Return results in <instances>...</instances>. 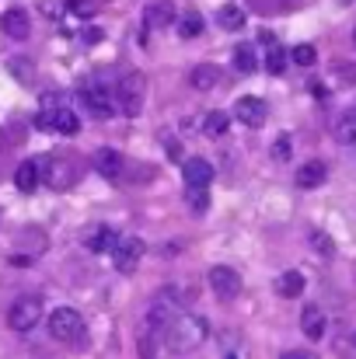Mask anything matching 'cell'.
I'll use <instances>...</instances> for the list:
<instances>
[{
    "instance_id": "ffe728a7",
    "label": "cell",
    "mask_w": 356,
    "mask_h": 359,
    "mask_svg": "<svg viewBox=\"0 0 356 359\" xmlns=\"http://www.w3.org/2000/svg\"><path fill=\"white\" fill-rule=\"evenodd\" d=\"M276 293L286 297V300H297V297L304 293V276H301L297 269H286V272L276 279Z\"/></svg>"
},
{
    "instance_id": "8d00e7d4",
    "label": "cell",
    "mask_w": 356,
    "mask_h": 359,
    "mask_svg": "<svg viewBox=\"0 0 356 359\" xmlns=\"http://www.w3.org/2000/svg\"><path fill=\"white\" fill-rule=\"evenodd\" d=\"M353 342H356V335H353Z\"/></svg>"
},
{
    "instance_id": "f1b7e54d",
    "label": "cell",
    "mask_w": 356,
    "mask_h": 359,
    "mask_svg": "<svg viewBox=\"0 0 356 359\" xmlns=\"http://www.w3.org/2000/svg\"><path fill=\"white\" fill-rule=\"evenodd\" d=\"M185 199H189L192 213H206V206H210V192L206 189H185Z\"/></svg>"
},
{
    "instance_id": "3957f363",
    "label": "cell",
    "mask_w": 356,
    "mask_h": 359,
    "mask_svg": "<svg viewBox=\"0 0 356 359\" xmlns=\"http://www.w3.org/2000/svg\"><path fill=\"white\" fill-rule=\"evenodd\" d=\"M49 335L56 339V342H77L81 335H84V318H81V311H74V307H56L53 314H49Z\"/></svg>"
},
{
    "instance_id": "8992f818",
    "label": "cell",
    "mask_w": 356,
    "mask_h": 359,
    "mask_svg": "<svg viewBox=\"0 0 356 359\" xmlns=\"http://www.w3.org/2000/svg\"><path fill=\"white\" fill-rule=\"evenodd\" d=\"M143 241L140 238H119L116 251H112V265H116V272L122 276H133L136 269H140V258H143Z\"/></svg>"
},
{
    "instance_id": "52a82bcc",
    "label": "cell",
    "mask_w": 356,
    "mask_h": 359,
    "mask_svg": "<svg viewBox=\"0 0 356 359\" xmlns=\"http://www.w3.org/2000/svg\"><path fill=\"white\" fill-rule=\"evenodd\" d=\"M206 283H210V290L220 300H235L237 293H241V276H237V269H231V265H213L206 272Z\"/></svg>"
},
{
    "instance_id": "f546056e",
    "label": "cell",
    "mask_w": 356,
    "mask_h": 359,
    "mask_svg": "<svg viewBox=\"0 0 356 359\" xmlns=\"http://www.w3.org/2000/svg\"><path fill=\"white\" fill-rule=\"evenodd\" d=\"M290 133H279L276 143H272V161H290Z\"/></svg>"
},
{
    "instance_id": "30bf717a",
    "label": "cell",
    "mask_w": 356,
    "mask_h": 359,
    "mask_svg": "<svg viewBox=\"0 0 356 359\" xmlns=\"http://www.w3.org/2000/svg\"><path fill=\"white\" fill-rule=\"evenodd\" d=\"M237 122H244V126H251V129H258V126H265V116H269V105L262 102V98H251V95H244V98H237L235 102V112H231Z\"/></svg>"
},
{
    "instance_id": "4dcf8cb0",
    "label": "cell",
    "mask_w": 356,
    "mask_h": 359,
    "mask_svg": "<svg viewBox=\"0 0 356 359\" xmlns=\"http://www.w3.org/2000/svg\"><path fill=\"white\" fill-rule=\"evenodd\" d=\"M67 11L74 18H91L95 14V4H88V0H67Z\"/></svg>"
},
{
    "instance_id": "d4e9b609",
    "label": "cell",
    "mask_w": 356,
    "mask_h": 359,
    "mask_svg": "<svg viewBox=\"0 0 356 359\" xmlns=\"http://www.w3.org/2000/svg\"><path fill=\"white\" fill-rule=\"evenodd\" d=\"M228 129H231V116H228V112H210V116L203 119V133L213 136V140L228 136Z\"/></svg>"
},
{
    "instance_id": "d590c367",
    "label": "cell",
    "mask_w": 356,
    "mask_h": 359,
    "mask_svg": "<svg viewBox=\"0 0 356 359\" xmlns=\"http://www.w3.org/2000/svg\"><path fill=\"white\" fill-rule=\"evenodd\" d=\"M228 359H235V356H228Z\"/></svg>"
},
{
    "instance_id": "603a6c76",
    "label": "cell",
    "mask_w": 356,
    "mask_h": 359,
    "mask_svg": "<svg viewBox=\"0 0 356 359\" xmlns=\"http://www.w3.org/2000/svg\"><path fill=\"white\" fill-rule=\"evenodd\" d=\"M217 21H220L224 32H241V28H244V11H241L237 4H224L220 14H217Z\"/></svg>"
},
{
    "instance_id": "836d02e7",
    "label": "cell",
    "mask_w": 356,
    "mask_h": 359,
    "mask_svg": "<svg viewBox=\"0 0 356 359\" xmlns=\"http://www.w3.org/2000/svg\"><path fill=\"white\" fill-rule=\"evenodd\" d=\"M35 262V255H25V251H14L11 255V265H32Z\"/></svg>"
},
{
    "instance_id": "4316f807",
    "label": "cell",
    "mask_w": 356,
    "mask_h": 359,
    "mask_svg": "<svg viewBox=\"0 0 356 359\" xmlns=\"http://www.w3.org/2000/svg\"><path fill=\"white\" fill-rule=\"evenodd\" d=\"M308 241H311V248H315L322 258H336V241L329 238L325 231H318V227H315V231L308 234Z\"/></svg>"
},
{
    "instance_id": "8fae6325",
    "label": "cell",
    "mask_w": 356,
    "mask_h": 359,
    "mask_svg": "<svg viewBox=\"0 0 356 359\" xmlns=\"http://www.w3.org/2000/svg\"><path fill=\"white\" fill-rule=\"evenodd\" d=\"M116 244H119V234H116V227H109V224H95L84 234V248L95 251V255H112Z\"/></svg>"
},
{
    "instance_id": "d6986e66",
    "label": "cell",
    "mask_w": 356,
    "mask_h": 359,
    "mask_svg": "<svg viewBox=\"0 0 356 359\" xmlns=\"http://www.w3.org/2000/svg\"><path fill=\"white\" fill-rule=\"evenodd\" d=\"M325 178H329V168H325V161H308L301 171H297V189H318V185H325Z\"/></svg>"
},
{
    "instance_id": "7402d4cb",
    "label": "cell",
    "mask_w": 356,
    "mask_h": 359,
    "mask_svg": "<svg viewBox=\"0 0 356 359\" xmlns=\"http://www.w3.org/2000/svg\"><path fill=\"white\" fill-rule=\"evenodd\" d=\"M203 28H206V21H203L199 11H185L178 18V35L182 39H196V35H203Z\"/></svg>"
},
{
    "instance_id": "e575fe53",
    "label": "cell",
    "mask_w": 356,
    "mask_h": 359,
    "mask_svg": "<svg viewBox=\"0 0 356 359\" xmlns=\"http://www.w3.org/2000/svg\"><path fill=\"white\" fill-rule=\"evenodd\" d=\"M353 42H356V32H353Z\"/></svg>"
},
{
    "instance_id": "277c9868",
    "label": "cell",
    "mask_w": 356,
    "mask_h": 359,
    "mask_svg": "<svg viewBox=\"0 0 356 359\" xmlns=\"http://www.w3.org/2000/svg\"><path fill=\"white\" fill-rule=\"evenodd\" d=\"M143 88H147L143 74H136V70L122 74V81H119V88H116L119 112L122 116H140V109H143Z\"/></svg>"
},
{
    "instance_id": "44dd1931",
    "label": "cell",
    "mask_w": 356,
    "mask_h": 359,
    "mask_svg": "<svg viewBox=\"0 0 356 359\" xmlns=\"http://www.w3.org/2000/svg\"><path fill=\"white\" fill-rule=\"evenodd\" d=\"M258 67V53L251 42H237L235 46V70L237 74H251Z\"/></svg>"
},
{
    "instance_id": "ba28073f",
    "label": "cell",
    "mask_w": 356,
    "mask_h": 359,
    "mask_svg": "<svg viewBox=\"0 0 356 359\" xmlns=\"http://www.w3.org/2000/svg\"><path fill=\"white\" fill-rule=\"evenodd\" d=\"M46 168H49V157H32V161H21V164H18V171H14V185H18L21 192H28V196H32V192L42 185Z\"/></svg>"
},
{
    "instance_id": "6da1fadb",
    "label": "cell",
    "mask_w": 356,
    "mask_h": 359,
    "mask_svg": "<svg viewBox=\"0 0 356 359\" xmlns=\"http://www.w3.org/2000/svg\"><path fill=\"white\" fill-rule=\"evenodd\" d=\"M206 335H210L206 318H199V314H178V318L164 328V346H168L171 353H189V349L203 346Z\"/></svg>"
},
{
    "instance_id": "1f68e13d",
    "label": "cell",
    "mask_w": 356,
    "mask_h": 359,
    "mask_svg": "<svg viewBox=\"0 0 356 359\" xmlns=\"http://www.w3.org/2000/svg\"><path fill=\"white\" fill-rule=\"evenodd\" d=\"M164 150H168V157H171V161H182V143H178V140H168V143H164Z\"/></svg>"
},
{
    "instance_id": "7c38bea8",
    "label": "cell",
    "mask_w": 356,
    "mask_h": 359,
    "mask_svg": "<svg viewBox=\"0 0 356 359\" xmlns=\"http://www.w3.org/2000/svg\"><path fill=\"white\" fill-rule=\"evenodd\" d=\"M182 178H185V189H206L213 182V168L203 157H189L182 161Z\"/></svg>"
},
{
    "instance_id": "5bb4252c",
    "label": "cell",
    "mask_w": 356,
    "mask_h": 359,
    "mask_svg": "<svg viewBox=\"0 0 356 359\" xmlns=\"http://www.w3.org/2000/svg\"><path fill=\"white\" fill-rule=\"evenodd\" d=\"M0 32H4L7 39H28V32H32L28 11H21V7L4 11V14H0Z\"/></svg>"
},
{
    "instance_id": "4fadbf2b",
    "label": "cell",
    "mask_w": 356,
    "mask_h": 359,
    "mask_svg": "<svg viewBox=\"0 0 356 359\" xmlns=\"http://www.w3.org/2000/svg\"><path fill=\"white\" fill-rule=\"evenodd\" d=\"M122 168H126V161H122V154H119V150H112V147L95 150V171H98L102 178L119 182V178H122Z\"/></svg>"
},
{
    "instance_id": "cb8c5ba5",
    "label": "cell",
    "mask_w": 356,
    "mask_h": 359,
    "mask_svg": "<svg viewBox=\"0 0 356 359\" xmlns=\"http://www.w3.org/2000/svg\"><path fill=\"white\" fill-rule=\"evenodd\" d=\"M265 49H269V53H265V70L279 77V74L286 70V63H290V53H286L279 42H272V46H265Z\"/></svg>"
},
{
    "instance_id": "ac0fdd59",
    "label": "cell",
    "mask_w": 356,
    "mask_h": 359,
    "mask_svg": "<svg viewBox=\"0 0 356 359\" xmlns=\"http://www.w3.org/2000/svg\"><path fill=\"white\" fill-rule=\"evenodd\" d=\"M46 182L53 185V189H70L74 182H77V171H74V164L70 161H63V157H49V171H46Z\"/></svg>"
},
{
    "instance_id": "484cf974",
    "label": "cell",
    "mask_w": 356,
    "mask_h": 359,
    "mask_svg": "<svg viewBox=\"0 0 356 359\" xmlns=\"http://www.w3.org/2000/svg\"><path fill=\"white\" fill-rule=\"evenodd\" d=\"M336 140L339 143H356V109L353 112H343L336 119Z\"/></svg>"
},
{
    "instance_id": "e0dca14e",
    "label": "cell",
    "mask_w": 356,
    "mask_h": 359,
    "mask_svg": "<svg viewBox=\"0 0 356 359\" xmlns=\"http://www.w3.org/2000/svg\"><path fill=\"white\" fill-rule=\"evenodd\" d=\"M220 81H224V70L213 67V63H199V67L189 74V84H192L196 91H213V88H220Z\"/></svg>"
},
{
    "instance_id": "2e32d148",
    "label": "cell",
    "mask_w": 356,
    "mask_h": 359,
    "mask_svg": "<svg viewBox=\"0 0 356 359\" xmlns=\"http://www.w3.org/2000/svg\"><path fill=\"white\" fill-rule=\"evenodd\" d=\"M325 328H329L325 311H322V307H315V304H308V307L301 311V332H304L311 342H318V339H325Z\"/></svg>"
},
{
    "instance_id": "9c48e42d",
    "label": "cell",
    "mask_w": 356,
    "mask_h": 359,
    "mask_svg": "<svg viewBox=\"0 0 356 359\" xmlns=\"http://www.w3.org/2000/svg\"><path fill=\"white\" fill-rule=\"evenodd\" d=\"M35 122H39V129H53V133H63V136H74V133L81 129L77 112L67 109V105H60V109H53V112H39Z\"/></svg>"
},
{
    "instance_id": "5b68a950",
    "label": "cell",
    "mask_w": 356,
    "mask_h": 359,
    "mask_svg": "<svg viewBox=\"0 0 356 359\" xmlns=\"http://www.w3.org/2000/svg\"><path fill=\"white\" fill-rule=\"evenodd\" d=\"M81 102H84V109H88L95 119H112L119 112L116 91L105 88V84H88V88H81Z\"/></svg>"
},
{
    "instance_id": "d6a6232c",
    "label": "cell",
    "mask_w": 356,
    "mask_h": 359,
    "mask_svg": "<svg viewBox=\"0 0 356 359\" xmlns=\"http://www.w3.org/2000/svg\"><path fill=\"white\" fill-rule=\"evenodd\" d=\"M279 359H318L315 353H308V349H286Z\"/></svg>"
},
{
    "instance_id": "9a60e30c",
    "label": "cell",
    "mask_w": 356,
    "mask_h": 359,
    "mask_svg": "<svg viewBox=\"0 0 356 359\" xmlns=\"http://www.w3.org/2000/svg\"><path fill=\"white\" fill-rule=\"evenodd\" d=\"M178 21V14H175V4L171 0H154V4H147V11H143V25L147 28H168V25H175Z\"/></svg>"
},
{
    "instance_id": "7a4b0ae2",
    "label": "cell",
    "mask_w": 356,
    "mask_h": 359,
    "mask_svg": "<svg viewBox=\"0 0 356 359\" xmlns=\"http://www.w3.org/2000/svg\"><path fill=\"white\" fill-rule=\"evenodd\" d=\"M39 321H42V300L39 297H18L11 304V311H7V325L18 335H28Z\"/></svg>"
},
{
    "instance_id": "83f0119b",
    "label": "cell",
    "mask_w": 356,
    "mask_h": 359,
    "mask_svg": "<svg viewBox=\"0 0 356 359\" xmlns=\"http://www.w3.org/2000/svg\"><path fill=\"white\" fill-rule=\"evenodd\" d=\"M290 60H294L297 67H315V63H318V49H315L311 42H301V46L290 49Z\"/></svg>"
}]
</instances>
